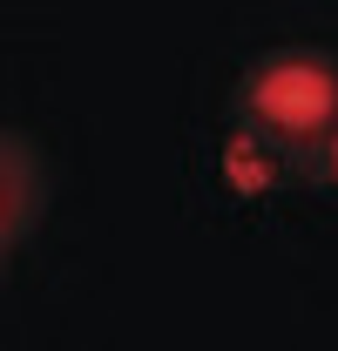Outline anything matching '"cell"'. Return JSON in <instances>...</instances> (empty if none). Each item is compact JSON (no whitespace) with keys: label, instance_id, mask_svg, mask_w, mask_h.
<instances>
[{"label":"cell","instance_id":"obj_1","mask_svg":"<svg viewBox=\"0 0 338 351\" xmlns=\"http://www.w3.org/2000/svg\"><path fill=\"white\" fill-rule=\"evenodd\" d=\"M251 108L284 135H311L338 115V61L325 54H278L251 75Z\"/></svg>","mask_w":338,"mask_h":351},{"label":"cell","instance_id":"obj_2","mask_svg":"<svg viewBox=\"0 0 338 351\" xmlns=\"http://www.w3.org/2000/svg\"><path fill=\"white\" fill-rule=\"evenodd\" d=\"M27 142L21 135H7V243H21V230H27Z\"/></svg>","mask_w":338,"mask_h":351}]
</instances>
